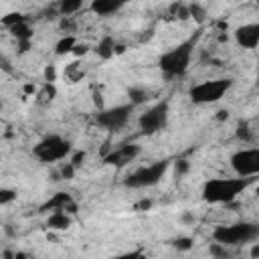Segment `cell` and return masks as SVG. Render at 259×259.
Masks as SVG:
<instances>
[{
    "label": "cell",
    "mask_w": 259,
    "mask_h": 259,
    "mask_svg": "<svg viewBox=\"0 0 259 259\" xmlns=\"http://www.w3.org/2000/svg\"><path fill=\"white\" fill-rule=\"evenodd\" d=\"M237 138L243 142V144H253V140H255V134H253V130H251V125H249V121H239V125H237Z\"/></svg>",
    "instance_id": "obj_18"
},
{
    "label": "cell",
    "mask_w": 259,
    "mask_h": 259,
    "mask_svg": "<svg viewBox=\"0 0 259 259\" xmlns=\"http://www.w3.org/2000/svg\"><path fill=\"white\" fill-rule=\"evenodd\" d=\"M235 42L241 49L253 51L259 45V24L257 22H247L235 28Z\"/></svg>",
    "instance_id": "obj_10"
},
{
    "label": "cell",
    "mask_w": 259,
    "mask_h": 259,
    "mask_svg": "<svg viewBox=\"0 0 259 259\" xmlns=\"http://www.w3.org/2000/svg\"><path fill=\"white\" fill-rule=\"evenodd\" d=\"M55 93H57L55 85L47 81V83L42 85V89H40V91L36 93V97H38V101H40V103H51V101L55 99Z\"/></svg>",
    "instance_id": "obj_20"
},
{
    "label": "cell",
    "mask_w": 259,
    "mask_h": 259,
    "mask_svg": "<svg viewBox=\"0 0 259 259\" xmlns=\"http://www.w3.org/2000/svg\"><path fill=\"white\" fill-rule=\"evenodd\" d=\"M255 178H210L202 184V200L208 204H229L239 198Z\"/></svg>",
    "instance_id": "obj_1"
},
{
    "label": "cell",
    "mask_w": 259,
    "mask_h": 259,
    "mask_svg": "<svg viewBox=\"0 0 259 259\" xmlns=\"http://www.w3.org/2000/svg\"><path fill=\"white\" fill-rule=\"evenodd\" d=\"M170 168V162L168 160H156L148 166H140L136 168L132 174L125 176L123 184L127 188H150V186H156L168 172Z\"/></svg>",
    "instance_id": "obj_6"
},
{
    "label": "cell",
    "mask_w": 259,
    "mask_h": 259,
    "mask_svg": "<svg viewBox=\"0 0 259 259\" xmlns=\"http://www.w3.org/2000/svg\"><path fill=\"white\" fill-rule=\"evenodd\" d=\"M188 16L196 18L198 22H202V20H204V16H206V12H204L198 4H190V6H188Z\"/></svg>",
    "instance_id": "obj_24"
},
{
    "label": "cell",
    "mask_w": 259,
    "mask_h": 259,
    "mask_svg": "<svg viewBox=\"0 0 259 259\" xmlns=\"http://www.w3.org/2000/svg\"><path fill=\"white\" fill-rule=\"evenodd\" d=\"M130 0H91L89 10L97 16H111L117 14Z\"/></svg>",
    "instance_id": "obj_13"
},
{
    "label": "cell",
    "mask_w": 259,
    "mask_h": 259,
    "mask_svg": "<svg viewBox=\"0 0 259 259\" xmlns=\"http://www.w3.org/2000/svg\"><path fill=\"white\" fill-rule=\"evenodd\" d=\"M20 20H26V16H24V14H20V12H10V14H6V16L2 18V24L8 28V26H12V24L20 22Z\"/></svg>",
    "instance_id": "obj_22"
},
{
    "label": "cell",
    "mask_w": 259,
    "mask_h": 259,
    "mask_svg": "<svg viewBox=\"0 0 259 259\" xmlns=\"http://www.w3.org/2000/svg\"><path fill=\"white\" fill-rule=\"evenodd\" d=\"M259 239V225L257 223H233V225H221L212 231V241L225 245V247H241L251 245Z\"/></svg>",
    "instance_id": "obj_3"
},
{
    "label": "cell",
    "mask_w": 259,
    "mask_h": 259,
    "mask_svg": "<svg viewBox=\"0 0 259 259\" xmlns=\"http://www.w3.org/2000/svg\"><path fill=\"white\" fill-rule=\"evenodd\" d=\"M75 166L71 164V162H65L63 166H61V170H59V174H61V178H65V180H71L73 176H75Z\"/></svg>",
    "instance_id": "obj_25"
},
{
    "label": "cell",
    "mask_w": 259,
    "mask_h": 259,
    "mask_svg": "<svg viewBox=\"0 0 259 259\" xmlns=\"http://www.w3.org/2000/svg\"><path fill=\"white\" fill-rule=\"evenodd\" d=\"M16 200V192L12 188H0V204H10Z\"/></svg>",
    "instance_id": "obj_23"
},
{
    "label": "cell",
    "mask_w": 259,
    "mask_h": 259,
    "mask_svg": "<svg viewBox=\"0 0 259 259\" xmlns=\"http://www.w3.org/2000/svg\"><path fill=\"white\" fill-rule=\"evenodd\" d=\"M198 38H200V34L194 32L192 36L184 38L176 47H172L166 53H162L160 59H158L160 71L166 77H182L188 71V67H190V61H192V55H194V49H196Z\"/></svg>",
    "instance_id": "obj_2"
},
{
    "label": "cell",
    "mask_w": 259,
    "mask_h": 259,
    "mask_svg": "<svg viewBox=\"0 0 259 259\" xmlns=\"http://www.w3.org/2000/svg\"><path fill=\"white\" fill-rule=\"evenodd\" d=\"M73 152L71 142L59 134H49L42 140H38L32 148V156L42 162V164H55V162H63L65 158H69V154Z\"/></svg>",
    "instance_id": "obj_4"
},
{
    "label": "cell",
    "mask_w": 259,
    "mask_h": 259,
    "mask_svg": "<svg viewBox=\"0 0 259 259\" xmlns=\"http://www.w3.org/2000/svg\"><path fill=\"white\" fill-rule=\"evenodd\" d=\"M172 245H174L178 251H188V249L192 247V239H188V237H180V239H176Z\"/></svg>",
    "instance_id": "obj_26"
},
{
    "label": "cell",
    "mask_w": 259,
    "mask_h": 259,
    "mask_svg": "<svg viewBox=\"0 0 259 259\" xmlns=\"http://www.w3.org/2000/svg\"><path fill=\"white\" fill-rule=\"evenodd\" d=\"M127 97H130V103L136 107V105H140V103H144L148 99V91L142 89V87H130Z\"/></svg>",
    "instance_id": "obj_19"
},
{
    "label": "cell",
    "mask_w": 259,
    "mask_h": 259,
    "mask_svg": "<svg viewBox=\"0 0 259 259\" xmlns=\"http://www.w3.org/2000/svg\"><path fill=\"white\" fill-rule=\"evenodd\" d=\"M132 111H134L132 103H121V105H113V107H101L95 113V123L99 127L107 130V132H117L130 121Z\"/></svg>",
    "instance_id": "obj_8"
},
{
    "label": "cell",
    "mask_w": 259,
    "mask_h": 259,
    "mask_svg": "<svg viewBox=\"0 0 259 259\" xmlns=\"http://www.w3.org/2000/svg\"><path fill=\"white\" fill-rule=\"evenodd\" d=\"M75 208H77V202L73 200V196L71 194H67V192H57V194H53L42 206H40V210H65V212H75Z\"/></svg>",
    "instance_id": "obj_12"
},
{
    "label": "cell",
    "mask_w": 259,
    "mask_h": 259,
    "mask_svg": "<svg viewBox=\"0 0 259 259\" xmlns=\"http://www.w3.org/2000/svg\"><path fill=\"white\" fill-rule=\"evenodd\" d=\"M69 156H71V160H69V162H71L75 168H79V166L83 164V160H85V152H75V154L71 152Z\"/></svg>",
    "instance_id": "obj_27"
},
{
    "label": "cell",
    "mask_w": 259,
    "mask_h": 259,
    "mask_svg": "<svg viewBox=\"0 0 259 259\" xmlns=\"http://www.w3.org/2000/svg\"><path fill=\"white\" fill-rule=\"evenodd\" d=\"M93 51H95V55H97L101 61H109V59L115 55V38H113L111 34L101 36V38L95 42Z\"/></svg>",
    "instance_id": "obj_14"
},
{
    "label": "cell",
    "mask_w": 259,
    "mask_h": 259,
    "mask_svg": "<svg viewBox=\"0 0 259 259\" xmlns=\"http://www.w3.org/2000/svg\"><path fill=\"white\" fill-rule=\"evenodd\" d=\"M186 168H188V164H186L184 160H180V162L176 164V174H178V176H180V174H184V172H186Z\"/></svg>",
    "instance_id": "obj_30"
},
{
    "label": "cell",
    "mask_w": 259,
    "mask_h": 259,
    "mask_svg": "<svg viewBox=\"0 0 259 259\" xmlns=\"http://www.w3.org/2000/svg\"><path fill=\"white\" fill-rule=\"evenodd\" d=\"M233 87V79L229 77H219V79H208V81H202V83H196L190 87L188 95L194 103L198 105H208V103H217L221 101L229 89Z\"/></svg>",
    "instance_id": "obj_5"
},
{
    "label": "cell",
    "mask_w": 259,
    "mask_h": 259,
    "mask_svg": "<svg viewBox=\"0 0 259 259\" xmlns=\"http://www.w3.org/2000/svg\"><path fill=\"white\" fill-rule=\"evenodd\" d=\"M45 79H47L49 83H55V67H53V65H49V67L45 69Z\"/></svg>",
    "instance_id": "obj_29"
},
{
    "label": "cell",
    "mask_w": 259,
    "mask_h": 259,
    "mask_svg": "<svg viewBox=\"0 0 259 259\" xmlns=\"http://www.w3.org/2000/svg\"><path fill=\"white\" fill-rule=\"evenodd\" d=\"M47 227L53 231H67L71 227V217L65 210H51L47 219Z\"/></svg>",
    "instance_id": "obj_15"
},
{
    "label": "cell",
    "mask_w": 259,
    "mask_h": 259,
    "mask_svg": "<svg viewBox=\"0 0 259 259\" xmlns=\"http://www.w3.org/2000/svg\"><path fill=\"white\" fill-rule=\"evenodd\" d=\"M77 45V36H73V34H65L57 45H55V53L57 55H69V53H73V47Z\"/></svg>",
    "instance_id": "obj_17"
},
{
    "label": "cell",
    "mask_w": 259,
    "mask_h": 259,
    "mask_svg": "<svg viewBox=\"0 0 259 259\" xmlns=\"http://www.w3.org/2000/svg\"><path fill=\"white\" fill-rule=\"evenodd\" d=\"M231 168L237 176L255 178L259 174V148H241L231 154Z\"/></svg>",
    "instance_id": "obj_9"
},
{
    "label": "cell",
    "mask_w": 259,
    "mask_h": 259,
    "mask_svg": "<svg viewBox=\"0 0 259 259\" xmlns=\"http://www.w3.org/2000/svg\"><path fill=\"white\" fill-rule=\"evenodd\" d=\"M71 83L73 81H79L81 77H83V71H81V67H79V63H71L67 69H65V73H63Z\"/></svg>",
    "instance_id": "obj_21"
},
{
    "label": "cell",
    "mask_w": 259,
    "mask_h": 259,
    "mask_svg": "<svg viewBox=\"0 0 259 259\" xmlns=\"http://www.w3.org/2000/svg\"><path fill=\"white\" fill-rule=\"evenodd\" d=\"M168 117H170V103L168 99L158 101L154 105H150L144 113H140L138 117V125L142 130V134H158L168 125Z\"/></svg>",
    "instance_id": "obj_7"
},
{
    "label": "cell",
    "mask_w": 259,
    "mask_h": 259,
    "mask_svg": "<svg viewBox=\"0 0 259 259\" xmlns=\"http://www.w3.org/2000/svg\"><path fill=\"white\" fill-rule=\"evenodd\" d=\"M87 51H89V45H79V42H77V45L73 47V55H75V57H83Z\"/></svg>",
    "instance_id": "obj_28"
},
{
    "label": "cell",
    "mask_w": 259,
    "mask_h": 259,
    "mask_svg": "<svg viewBox=\"0 0 259 259\" xmlns=\"http://www.w3.org/2000/svg\"><path fill=\"white\" fill-rule=\"evenodd\" d=\"M0 111H2V101H0Z\"/></svg>",
    "instance_id": "obj_31"
},
{
    "label": "cell",
    "mask_w": 259,
    "mask_h": 259,
    "mask_svg": "<svg viewBox=\"0 0 259 259\" xmlns=\"http://www.w3.org/2000/svg\"><path fill=\"white\" fill-rule=\"evenodd\" d=\"M138 154H140V148H138L136 144H123V146L111 150V152L105 156V164H111V166L121 168V166H125V164H130V162H134Z\"/></svg>",
    "instance_id": "obj_11"
},
{
    "label": "cell",
    "mask_w": 259,
    "mask_h": 259,
    "mask_svg": "<svg viewBox=\"0 0 259 259\" xmlns=\"http://www.w3.org/2000/svg\"><path fill=\"white\" fill-rule=\"evenodd\" d=\"M83 4H85V0H59L57 12L61 16H71V14H77L83 8Z\"/></svg>",
    "instance_id": "obj_16"
}]
</instances>
